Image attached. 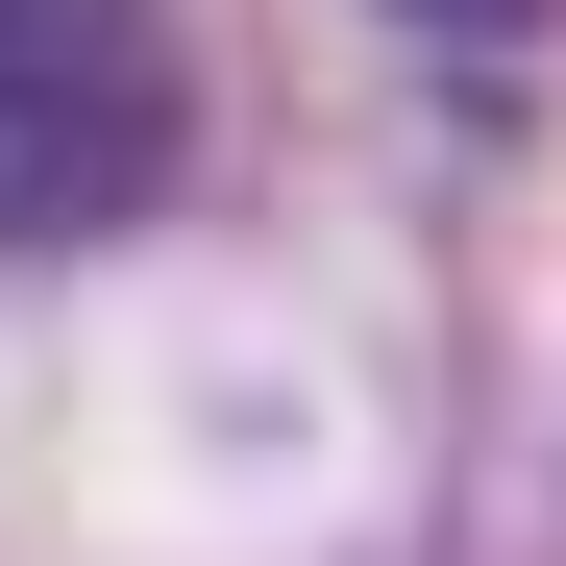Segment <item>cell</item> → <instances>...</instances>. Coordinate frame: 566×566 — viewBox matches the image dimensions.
<instances>
[{
  "label": "cell",
  "instance_id": "6da1fadb",
  "mask_svg": "<svg viewBox=\"0 0 566 566\" xmlns=\"http://www.w3.org/2000/svg\"><path fill=\"white\" fill-rule=\"evenodd\" d=\"M172 148H198L172 0H0V247H99V222H148Z\"/></svg>",
  "mask_w": 566,
  "mask_h": 566
},
{
  "label": "cell",
  "instance_id": "7a4b0ae2",
  "mask_svg": "<svg viewBox=\"0 0 566 566\" xmlns=\"http://www.w3.org/2000/svg\"><path fill=\"white\" fill-rule=\"evenodd\" d=\"M395 25H443V50H542L566 0H395Z\"/></svg>",
  "mask_w": 566,
  "mask_h": 566
}]
</instances>
